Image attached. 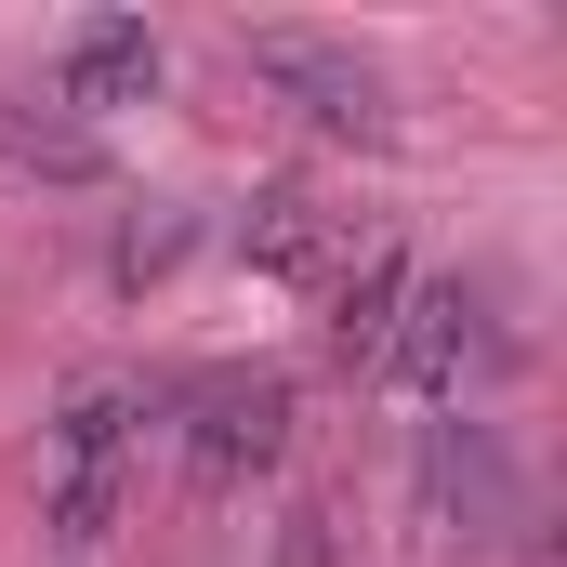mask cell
I'll return each mask as SVG.
<instances>
[{"label":"cell","instance_id":"1","mask_svg":"<svg viewBox=\"0 0 567 567\" xmlns=\"http://www.w3.org/2000/svg\"><path fill=\"white\" fill-rule=\"evenodd\" d=\"M133 449H145V396L133 383H80L53 410V475H40V528L66 567H106L120 515H133Z\"/></svg>","mask_w":567,"mask_h":567},{"label":"cell","instance_id":"10","mask_svg":"<svg viewBox=\"0 0 567 567\" xmlns=\"http://www.w3.org/2000/svg\"><path fill=\"white\" fill-rule=\"evenodd\" d=\"M172 251H185V225H120V278H158V265H172Z\"/></svg>","mask_w":567,"mask_h":567},{"label":"cell","instance_id":"4","mask_svg":"<svg viewBox=\"0 0 567 567\" xmlns=\"http://www.w3.org/2000/svg\"><path fill=\"white\" fill-rule=\"evenodd\" d=\"M502 357H515V343H502L488 290L475 278H423L410 317H396V343H383V383H410L423 410H462V383H488Z\"/></svg>","mask_w":567,"mask_h":567},{"label":"cell","instance_id":"9","mask_svg":"<svg viewBox=\"0 0 567 567\" xmlns=\"http://www.w3.org/2000/svg\"><path fill=\"white\" fill-rule=\"evenodd\" d=\"M278 567H343V515L330 502H290L278 515Z\"/></svg>","mask_w":567,"mask_h":567},{"label":"cell","instance_id":"6","mask_svg":"<svg viewBox=\"0 0 567 567\" xmlns=\"http://www.w3.org/2000/svg\"><path fill=\"white\" fill-rule=\"evenodd\" d=\"M158 93V27L133 13H93V27H66V53H53V106H80V120H120Z\"/></svg>","mask_w":567,"mask_h":567},{"label":"cell","instance_id":"7","mask_svg":"<svg viewBox=\"0 0 567 567\" xmlns=\"http://www.w3.org/2000/svg\"><path fill=\"white\" fill-rule=\"evenodd\" d=\"M410 290H423V265H410V251H357V265L330 278V357H343V370H383V343H396Z\"/></svg>","mask_w":567,"mask_h":567},{"label":"cell","instance_id":"3","mask_svg":"<svg viewBox=\"0 0 567 567\" xmlns=\"http://www.w3.org/2000/svg\"><path fill=\"white\" fill-rule=\"evenodd\" d=\"M251 80L278 93L303 133H330V145H383V133H396L383 66H370V53H343V40H317V27H251Z\"/></svg>","mask_w":567,"mask_h":567},{"label":"cell","instance_id":"2","mask_svg":"<svg viewBox=\"0 0 567 567\" xmlns=\"http://www.w3.org/2000/svg\"><path fill=\"white\" fill-rule=\"evenodd\" d=\"M172 449H185V488L198 502H238L251 475H278L290 462V383L278 370H198V383H172Z\"/></svg>","mask_w":567,"mask_h":567},{"label":"cell","instance_id":"5","mask_svg":"<svg viewBox=\"0 0 567 567\" xmlns=\"http://www.w3.org/2000/svg\"><path fill=\"white\" fill-rule=\"evenodd\" d=\"M423 515L449 542H502V528H515V462H502L488 423H462V410L423 423Z\"/></svg>","mask_w":567,"mask_h":567},{"label":"cell","instance_id":"8","mask_svg":"<svg viewBox=\"0 0 567 567\" xmlns=\"http://www.w3.org/2000/svg\"><path fill=\"white\" fill-rule=\"evenodd\" d=\"M238 238H251V265H278V278H317V265H330V212H317L303 185H265Z\"/></svg>","mask_w":567,"mask_h":567}]
</instances>
